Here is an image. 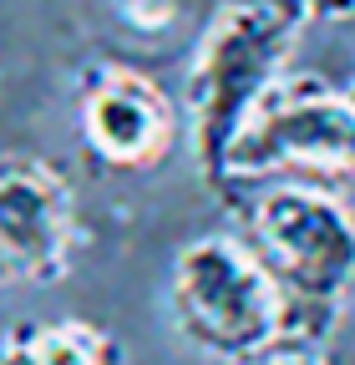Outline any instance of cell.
Listing matches in <instances>:
<instances>
[{
	"label": "cell",
	"mask_w": 355,
	"mask_h": 365,
	"mask_svg": "<svg viewBox=\"0 0 355 365\" xmlns=\"http://www.w3.org/2000/svg\"><path fill=\"white\" fill-rule=\"evenodd\" d=\"M355 182V102L325 76H279L244 117L208 193L224 203L254 188H345Z\"/></svg>",
	"instance_id": "2"
},
{
	"label": "cell",
	"mask_w": 355,
	"mask_h": 365,
	"mask_svg": "<svg viewBox=\"0 0 355 365\" xmlns=\"http://www.w3.org/2000/svg\"><path fill=\"white\" fill-rule=\"evenodd\" d=\"M0 365H127V350L92 319H16L0 335Z\"/></svg>",
	"instance_id": "7"
},
{
	"label": "cell",
	"mask_w": 355,
	"mask_h": 365,
	"mask_svg": "<svg viewBox=\"0 0 355 365\" xmlns=\"http://www.w3.org/2000/svg\"><path fill=\"white\" fill-rule=\"evenodd\" d=\"M224 208L279 294L284 350H320L355 284V213L325 188H254Z\"/></svg>",
	"instance_id": "1"
},
{
	"label": "cell",
	"mask_w": 355,
	"mask_h": 365,
	"mask_svg": "<svg viewBox=\"0 0 355 365\" xmlns=\"http://www.w3.org/2000/svg\"><path fill=\"white\" fill-rule=\"evenodd\" d=\"M71 102H76V132L86 158L107 173L143 178L158 173L183 148V112L143 66H127L112 56L86 61L76 66Z\"/></svg>",
	"instance_id": "5"
},
{
	"label": "cell",
	"mask_w": 355,
	"mask_h": 365,
	"mask_svg": "<svg viewBox=\"0 0 355 365\" xmlns=\"http://www.w3.org/2000/svg\"><path fill=\"white\" fill-rule=\"evenodd\" d=\"M345 91H350V102H355V76H350V86H345Z\"/></svg>",
	"instance_id": "10"
},
{
	"label": "cell",
	"mask_w": 355,
	"mask_h": 365,
	"mask_svg": "<svg viewBox=\"0 0 355 365\" xmlns=\"http://www.w3.org/2000/svg\"><path fill=\"white\" fill-rule=\"evenodd\" d=\"M309 21H355V0H299Z\"/></svg>",
	"instance_id": "8"
},
{
	"label": "cell",
	"mask_w": 355,
	"mask_h": 365,
	"mask_svg": "<svg viewBox=\"0 0 355 365\" xmlns=\"http://www.w3.org/2000/svg\"><path fill=\"white\" fill-rule=\"evenodd\" d=\"M304 26L309 16L299 0H218L213 6L188 66V132L203 182H213L244 117L284 76Z\"/></svg>",
	"instance_id": "3"
},
{
	"label": "cell",
	"mask_w": 355,
	"mask_h": 365,
	"mask_svg": "<svg viewBox=\"0 0 355 365\" xmlns=\"http://www.w3.org/2000/svg\"><path fill=\"white\" fill-rule=\"evenodd\" d=\"M244 365H325V355L320 350H274V355H259Z\"/></svg>",
	"instance_id": "9"
},
{
	"label": "cell",
	"mask_w": 355,
	"mask_h": 365,
	"mask_svg": "<svg viewBox=\"0 0 355 365\" xmlns=\"http://www.w3.org/2000/svg\"><path fill=\"white\" fill-rule=\"evenodd\" d=\"M81 249L71 182L36 153H0V289H46L66 279Z\"/></svg>",
	"instance_id": "6"
},
{
	"label": "cell",
	"mask_w": 355,
	"mask_h": 365,
	"mask_svg": "<svg viewBox=\"0 0 355 365\" xmlns=\"http://www.w3.org/2000/svg\"><path fill=\"white\" fill-rule=\"evenodd\" d=\"M168 309L178 335L218 365L284 350L279 294L234 234H203L173 259Z\"/></svg>",
	"instance_id": "4"
}]
</instances>
